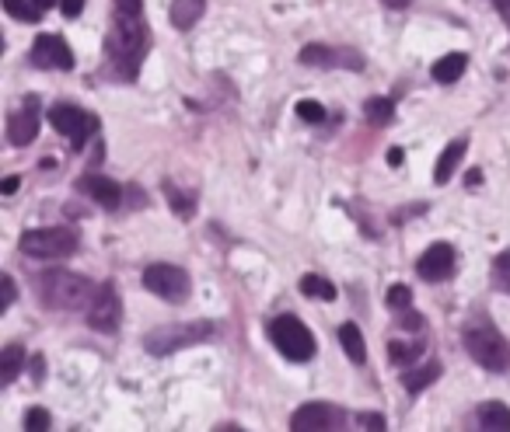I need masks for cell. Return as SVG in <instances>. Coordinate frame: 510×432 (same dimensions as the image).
I'll return each mask as SVG.
<instances>
[{
	"label": "cell",
	"mask_w": 510,
	"mask_h": 432,
	"mask_svg": "<svg viewBox=\"0 0 510 432\" xmlns=\"http://www.w3.org/2000/svg\"><path fill=\"white\" fill-rule=\"evenodd\" d=\"M109 63L119 80H136L147 53H151V29L140 14H119L109 36Z\"/></svg>",
	"instance_id": "obj_1"
},
{
	"label": "cell",
	"mask_w": 510,
	"mask_h": 432,
	"mask_svg": "<svg viewBox=\"0 0 510 432\" xmlns=\"http://www.w3.org/2000/svg\"><path fill=\"white\" fill-rule=\"evenodd\" d=\"M39 293H43V304L53 311H81L91 304L95 286L85 275H74L67 269H49V273L39 275Z\"/></svg>",
	"instance_id": "obj_2"
},
{
	"label": "cell",
	"mask_w": 510,
	"mask_h": 432,
	"mask_svg": "<svg viewBox=\"0 0 510 432\" xmlns=\"http://www.w3.org/2000/svg\"><path fill=\"white\" fill-rule=\"evenodd\" d=\"M462 342H465V353L482 370H489V373H507L510 370V346L493 324H468Z\"/></svg>",
	"instance_id": "obj_3"
},
{
	"label": "cell",
	"mask_w": 510,
	"mask_h": 432,
	"mask_svg": "<svg viewBox=\"0 0 510 432\" xmlns=\"http://www.w3.org/2000/svg\"><path fill=\"white\" fill-rule=\"evenodd\" d=\"M269 338H273V346L287 355L291 363H308V359H315V353H318L315 335H311L308 324H300L294 314L273 317V321H269Z\"/></svg>",
	"instance_id": "obj_4"
},
{
	"label": "cell",
	"mask_w": 510,
	"mask_h": 432,
	"mask_svg": "<svg viewBox=\"0 0 510 432\" xmlns=\"http://www.w3.org/2000/svg\"><path fill=\"white\" fill-rule=\"evenodd\" d=\"M213 335V324L210 321H189V324H161L154 331L144 335V349L151 355H171L185 346H196L203 338Z\"/></svg>",
	"instance_id": "obj_5"
},
{
	"label": "cell",
	"mask_w": 510,
	"mask_h": 432,
	"mask_svg": "<svg viewBox=\"0 0 510 432\" xmlns=\"http://www.w3.org/2000/svg\"><path fill=\"white\" fill-rule=\"evenodd\" d=\"M21 251H25L29 258H39V262H60V258H70V255L78 251V234H74V231H63V227L25 231Z\"/></svg>",
	"instance_id": "obj_6"
},
{
	"label": "cell",
	"mask_w": 510,
	"mask_h": 432,
	"mask_svg": "<svg viewBox=\"0 0 510 432\" xmlns=\"http://www.w3.org/2000/svg\"><path fill=\"white\" fill-rule=\"evenodd\" d=\"M144 286H147L154 297L169 300V304H182V300L189 297V289H193L189 273H185V269H178V265H169V262H154V265H147V269H144Z\"/></svg>",
	"instance_id": "obj_7"
},
{
	"label": "cell",
	"mask_w": 510,
	"mask_h": 432,
	"mask_svg": "<svg viewBox=\"0 0 510 432\" xmlns=\"http://www.w3.org/2000/svg\"><path fill=\"white\" fill-rule=\"evenodd\" d=\"M49 122H53V129L60 136L70 140L74 151H85V143L98 129V118L91 116V112H85V109H78V105H53L49 109Z\"/></svg>",
	"instance_id": "obj_8"
},
{
	"label": "cell",
	"mask_w": 510,
	"mask_h": 432,
	"mask_svg": "<svg viewBox=\"0 0 510 432\" xmlns=\"http://www.w3.org/2000/svg\"><path fill=\"white\" fill-rule=\"evenodd\" d=\"M119 321H123V300H119V293H116L112 282H102V286L95 289L91 304H87V324H91L95 331L109 335V331L119 328Z\"/></svg>",
	"instance_id": "obj_9"
},
{
	"label": "cell",
	"mask_w": 510,
	"mask_h": 432,
	"mask_svg": "<svg viewBox=\"0 0 510 432\" xmlns=\"http://www.w3.org/2000/svg\"><path fill=\"white\" fill-rule=\"evenodd\" d=\"M29 60H32V67H43V70H70L74 67V53L63 36H39L32 42Z\"/></svg>",
	"instance_id": "obj_10"
},
{
	"label": "cell",
	"mask_w": 510,
	"mask_h": 432,
	"mask_svg": "<svg viewBox=\"0 0 510 432\" xmlns=\"http://www.w3.org/2000/svg\"><path fill=\"white\" fill-rule=\"evenodd\" d=\"M346 426V415H342L336 404H325V401H311V404H300L291 419V429L311 432V429H340Z\"/></svg>",
	"instance_id": "obj_11"
},
{
	"label": "cell",
	"mask_w": 510,
	"mask_h": 432,
	"mask_svg": "<svg viewBox=\"0 0 510 432\" xmlns=\"http://www.w3.org/2000/svg\"><path fill=\"white\" fill-rule=\"evenodd\" d=\"M36 136H39V98H25V105L7 116V143L29 147Z\"/></svg>",
	"instance_id": "obj_12"
},
{
	"label": "cell",
	"mask_w": 510,
	"mask_h": 432,
	"mask_svg": "<svg viewBox=\"0 0 510 432\" xmlns=\"http://www.w3.org/2000/svg\"><path fill=\"white\" fill-rule=\"evenodd\" d=\"M416 273L426 282H444L448 275L455 273V248L444 244V240L430 244L424 255H420V262H416Z\"/></svg>",
	"instance_id": "obj_13"
},
{
	"label": "cell",
	"mask_w": 510,
	"mask_h": 432,
	"mask_svg": "<svg viewBox=\"0 0 510 432\" xmlns=\"http://www.w3.org/2000/svg\"><path fill=\"white\" fill-rule=\"evenodd\" d=\"M300 63L308 67H350V70H364V60L353 49H333V45H304L298 53Z\"/></svg>",
	"instance_id": "obj_14"
},
{
	"label": "cell",
	"mask_w": 510,
	"mask_h": 432,
	"mask_svg": "<svg viewBox=\"0 0 510 432\" xmlns=\"http://www.w3.org/2000/svg\"><path fill=\"white\" fill-rule=\"evenodd\" d=\"M78 192L87 199H95L102 209H119V202H123L119 182L102 178V175H81V178H78Z\"/></svg>",
	"instance_id": "obj_15"
},
{
	"label": "cell",
	"mask_w": 510,
	"mask_h": 432,
	"mask_svg": "<svg viewBox=\"0 0 510 432\" xmlns=\"http://www.w3.org/2000/svg\"><path fill=\"white\" fill-rule=\"evenodd\" d=\"M465 151H468V140H451V143L440 151L437 167H433V182H437V185H448V178L458 171V164L465 158Z\"/></svg>",
	"instance_id": "obj_16"
},
{
	"label": "cell",
	"mask_w": 510,
	"mask_h": 432,
	"mask_svg": "<svg viewBox=\"0 0 510 432\" xmlns=\"http://www.w3.org/2000/svg\"><path fill=\"white\" fill-rule=\"evenodd\" d=\"M203 11H207V0H175L171 4V25L178 32H189L203 18Z\"/></svg>",
	"instance_id": "obj_17"
},
{
	"label": "cell",
	"mask_w": 510,
	"mask_h": 432,
	"mask_svg": "<svg viewBox=\"0 0 510 432\" xmlns=\"http://www.w3.org/2000/svg\"><path fill=\"white\" fill-rule=\"evenodd\" d=\"M465 67H468V56L465 53H448V56H440L437 63H433V80L437 84H455V80L465 74Z\"/></svg>",
	"instance_id": "obj_18"
},
{
	"label": "cell",
	"mask_w": 510,
	"mask_h": 432,
	"mask_svg": "<svg viewBox=\"0 0 510 432\" xmlns=\"http://www.w3.org/2000/svg\"><path fill=\"white\" fill-rule=\"evenodd\" d=\"M479 429H489V432H504L510 429V408L500 404V401H486L479 408Z\"/></svg>",
	"instance_id": "obj_19"
},
{
	"label": "cell",
	"mask_w": 510,
	"mask_h": 432,
	"mask_svg": "<svg viewBox=\"0 0 510 432\" xmlns=\"http://www.w3.org/2000/svg\"><path fill=\"white\" fill-rule=\"evenodd\" d=\"M21 366H25V349L18 342L4 346V353H0V384H14Z\"/></svg>",
	"instance_id": "obj_20"
},
{
	"label": "cell",
	"mask_w": 510,
	"mask_h": 432,
	"mask_svg": "<svg viewBox=\"0 0 510 432\" xmlns=\"http://www.w3.org/2000/svg\"><path fill=\"white\" fill-rule=\"evenodd\" d=\"M340 342H342V353L350 355L353 363H364L367 359V346H364V331L357 324H342L340 328Z\"/></svg>",
	"instance_id": "obj_21"
},
{
	"label": "cell",
	"mask_w": 510,
	"mask_h": 432,
	"mask_svg": "<svg viewBox=\"0 0 510 432\" xmlns=\"http://www.w3.org/2000/svg\"><path fill=\"white\" fill-rule=\"evenodd\" d=\"M300 293L304 297H311V300H336V286L329 282V279H322V275H315V273H308V275H300Z\"/></svg>",
	"instance_id": "obj_22"
},
{
	"label": "cell",
	"mask_w": 510,
	"mask_h": 432,
	"mask_svg": "<svg viewBox=\"0 0 510 432\" xmlns=\"http://www.w3.org/2000/svg\"><path fill=\"white\" fill-rule=\"evenodd\" d=\"M364 116H367V122H374V126H388L391 116H395V102L391 98H367L364 102Z\"/></svg>",
	"instance_id": "obj_23"
},
{
	"label": "cell",
	"mask_w": 510,
	"mask_h": 432,
	"mask_svg": "<svg viewBox=\"0 0 510 432\" xmlns=\"http://www.w3.org/2000/svg\"><path fill=\"white\" fill-rule=\"evenodd\" d=\"M437 377H440V363H426L424 370L406 373V377H402V384H406V391L409 394H416V391H424V387H430Z\"/></svg>",
	"instance_id": "obj_24"
},
{
	"label": "cell",
	"mask_w": 510,
	"mask_h": 432,
	"mask_svg": "<svg viewBox=\"0 0 510 432\" xmlns=\"http://www.w3.org/2000/svg\"><path fill=\"white\" fill-rule=\"evenodd\" d=\"M165 199L175 206V213H178L182 220H189V216H193V209H196V196H193V192H182V189H178V185H171V182H165Z\"/></svg>",
	"instance_id": "obj_25"
},
{
	"label": "cell",
	"mask_w": 510,
	"mask_h": 432,
	"mask_svg": "<svg viewBox=\"0 0 510 432\" xmlns=\"http://www.w3.org/2000/svg\"><path fill=\"white\" fill-rule=\"evenodd\" d=\"M4 11L11 18H18V21H39L43 18V11H39L36 0H4Z\"/></svg>",
	"instance_id": "obj_26"
},
{
	"label": "cell",
	"mask_w": 510,
	"mask_h": 432,
	"mask_svg": "<svg viewBox=\"0 0 510 432\" xmlns=\"http://www.w3.org/2000/svg\"><path fill=\"white\" fill-rule=\"evenodd\" d=\"M420 359V346H409V342H388V363L395 366H409Z\"/></svg>",
	"instance_id": "obj_27"
},
{
	"label": "cell",
	"mask_w": 510,
	"mask_h": 432,
	"mask_svg": "<svg viewBox=\"0 0 510 432\" xmlns=\"http://www.w3.org/2000/svg\"><path fill=\"white\" fill-rule=\"evenodd\" d=\"M493 286L504 289L510 297V251H504V255L493 262Z\"/></svg>",
	"instance_id": "obj_28"
},
{
	"label": "cell",
	"mask_w": 510,
	"mask_h": 432,
	"mask_svg": "<svg viewBox=\"0 0 510 432\" xmlns=\"http://www.w3.org/2000/svg\"><path fill=\"white\" fill-rule=\"evenodd\" d=\"M409 304H413V289L409 286H391L388 289V307H395V311H409Z\"/></svg>",
	"instance_id": "obj_29"
},
{
	"label": "cell",
	"mask_w": 510,
	"mask_h": 432,
	"mask_svg": "<svg viewBox=\"0 0 510 432\" xmlns=\"http://www.w3.org/2000/svg\"><path fill=\"white\" fill-rule=\"evenodd\" d=\"M298 116L304 118V122H325V109H322L318 102L304 98V102H298Z\"/></svg>",
	"instance_id": "obj_30"
},
{
	"label": "cell",
	"mask_w": 510,
	"mask_h": 432,
	"mask_svg": "<svg viewBox=\"0 0 510 432\" xmlns=\"http://www.w3.org/2000/svg\"><path fill=\"white\" fill-rule=\"evenodd\" d=\"M53 426V419H49V412L45 408H29V415H25V429H49Z\"/></svg>",
	"instance_id": "obj_31"
},
{
	"label": "cell",
	"mask_w": 510,
	"mask_h": 432,
	"mask_svg": "<svg viewBox=\"0 0 510 432\" xmlns=\"http://www.w3.org/2000/svg\"><path fill=\"white\" fill-rule=\"evenodd\" d=\"M18 300V289H14V279L11 275H4V304H0V311H11V304Z\"/></svg>",
	"instance_id": "obj_32"
},
{
	"label": "cell",
	"mask_w": 510,
	"mask_h": 432,
	"mask_svg": "<svg viewBox=\"0 0 510 432\" xmlns=\"http://www.w3.org/2000/svg\"><path fill=\"white\" fill-rule=\"evenodd\" d=\"M60 11H63L67 18H78V14L85 11V0H60Z\"/></svg>",
	"instance_id": "obj_33"
},
{
	"label": "cell",
	"mask_w": 510,
	"mask_h": 432,
	"mask_svg": "<svg viewBox=\"0 0 510 432\" xmlns=\"http://www.w3.org/2000/svg\"><path fill=\"white\" fill-rule=\"evenodd\" d=\"M424 314H402V328L406 331H424Z\"/></svg>",
	"instance_id": "obj_34"
},
{
	"label": "cell",
	"mask_w": 510,
	"mask_h": 432,
	"mask_svg": "<svg viewBox=\"0 0 510 432\" xmlns=\"http://www.w3.org/2000/svg\"><path fill=\"white\" fill-rule=\"evenodd\" d=\"M119 14H140L144 11V0H116Z\"/></svg>",
	"instance_id": "obj_35"
},
{
	"label": "cell",
	"mask_w": 510,
	"mask_h": 432,
	"mask_svg": "<svg viewBox=\"0 0 510 432\" xmlns=\"http://www.w3.org/2000/svg\"><path fill=\"white\" fill-rule=\"evenodd\" d=\"M357 422H360L364 429H384V419H382V415H360Z\"/></svg>",
	"instance_id": "obj_36"
},
{
	"label": "cell",
	"mask_w": 510,
	"mask_h": 432,
	"mask_svg": "<svg viewBox=\"0 0 510 432\" xmlns=\"http://www.w3.org/2000/svg\"><path fill=\"white\" fill-rule=\"evenodd\" d=\"M18 185H21V182L11 175V178H4V182H0V192H4V196H14V192H18Z\"/></svg>",
	"instance_id": "obj_37"
},
{
	"label": "cell",
	"mask_w": 510,
	"mask_h": 432,
	"mask_svg": "<svg viewBox=\"0 0 510 432\" xmlns=\"http://www.w3.org/2000/svg\"><path fill=\"white\" fill-rule=\"evenodd\" d=\"M479 182H482V171H468V175H465V185H468V189H475Z\"/></svg>",
	"instance_id": "obj_38"
},
{
	"label": "cell",
	"mask_w": 510,
	"mask_h": 432,
	"mask_svg": "<svg viewBox=\"0 0 510 432\" xmlns=\"http://www.w3.org/2000/svg\"><path fill=\"white\" fill-rule=\"evenodd\" d=\"M388 164H391V167H399V164H402V151H399V147H391V151H388Z\"/></svg>",
	"instance_id": "obj_39"
},
{
	"label": "cell",
	"mask_w": 510,
	"mask_h": 432,
	"mask_svg": "<svg viewBox=\"0 0 510 432\" xmlns=\"http://www.w3.org/2000/svg\"><path fill=\"white\" fill-rule=\"evenodd\" d=\"M497 7H500V14L507 18V25H510V0H497Z\"/></svg>",
	"instance_id": "obj_40"
},
{
	"label": "cell",
	"mask_w": 510,
	"mask_h": 432,
	"mask_svg": "<svg viewBox=\"0 0 510 432\" xmlns=\"http://www.w3.org/2000/svg\"><path fill=\"white\" fill-rule=\"evenodd\" d=\"M36 4H39V11H49V7L56 4V0H36Z\"/></svg>",
	"instance_id": "obj_41"
},
{
	"label": "cell",
	"mask_w": 510,
	"mask_h": 432,
	"mask_svg": "<svg viewBox=\"0 0 510 432\" xmlns=\"http://www.w3.org/2000/svg\"><path fill=\"white\" fill-rule=\"evenodd\" d=\"M384 4H388V7H406L409 0H384Z\"/></svg>",
	"instance_id": "obj_42"
}]
</instances>
